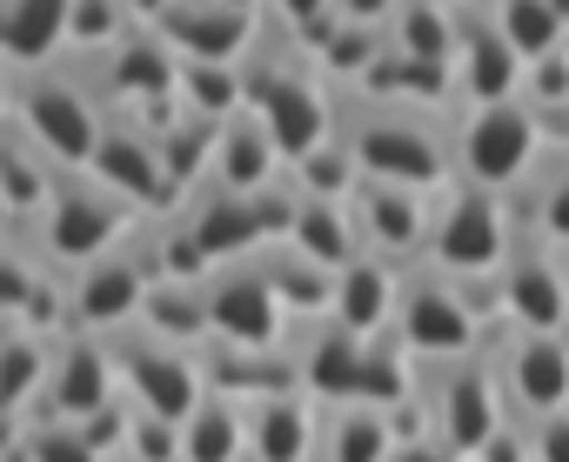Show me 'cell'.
<instances>
[{"label": "cell", "mask_w": 569, "mask_h": 462, "mask_svg": "<svg viewBox=\"0 0 569 462\" xmlns=\"http://www.w3.org/2000/svg\"><path fill=\"white\" fill-rule=\"evenodd\" d=\"M281 242H289L296 255H309L316 269H342V262H356L362 255V242H356V221H349V201H309V194H296V208H289V228H281Z\"/></svg>", "instance_id": "484cf974"}, {"label": "cell", "mask_w": 569, "mask_h": 462, "mask_svg": "<svg viewBox=\"0 0 569 462\" xmlns=\"http://www.w3.org/2000/svg\"><path fill=\"white\" fill-rule=\"evenodd\" d=\"M134 322H141V335H154V342H168V349H208V315H201V282H148V295H141V309H134Z\"/></svg>", "instance_id": "83f0119b"}, {"label": "cell", "mask_w": 569, "mask_h": 462, "mask_svg": "<svg viewBox=\"0 0 569 462\" xmlns=\"http://www.w3.org/2000/svg\"><path fill=\"white\" fill-rule=\"evenodd\" d=\"M201 315H208V342L221 349H281V335H289V315H281V302L268 295L254 255L241 262H221L201 275Z\"/></svg>", "instance_id": "30bf717a"}, {"label": "cell", "mask_w": 569, "mask_h": 462, "mask_svg": "<svg viewBox=\"0 0 569 462\" xmlns=\"http://www.w3.org/2000/svg\"><path fill=\"white\" fill-rule=\"evenodd\" d=\"M101 88H108V101L134 108L141 128H154L174 114V54L148 28H128L114 48H101Z\"/></svg>", "instance_id": "ac0fdd59"}, {"label": "cell", "mask_w": 569, "mask_h": 462, "mask_svg": "<svg viewBox=\"0 0 569 462\" xmlns=\"http://www.w3.org/2000/svg\"><path fill=\"white\" fill-rule=\"evenodd\" d=\"M0 14H8V0H0Z\"/></svg>", "instance_id": "11a10c76"}, {"label": "cell", "mask_w": 569, "mask_h": 462, "mask_svg": "<svg viewBox=\"0 0 569 462\" xmlns=\"http://www.w3.org/2000/svg\"><path fill=\"white\" fill-rule=\"evenodd\" d=\"M114 462H121V455H114Z\"/></svg>", "instance_id": "9f6ffc18"}, {"label": "cell", "mask_w": 569, "mask_h": 462, "mask_svg": "<svg viewBox=\"0 0 569 462\" xmlns=\"http://www.w3.org/2000/svg\"><path fill=\"white\" fill-rule=\"evenodd\" d=\"M128 28H134L128 0H68V41H74L81 54H101V48H114Z\"/></svg>", "instance_id": "74e56055"}, {"label": "cell", "mask_w": 569, "mask_h": 462, "mask_svg": "<svg viewBox=\"0 0 569 462\" xmlns=\"http://www.w3.org/2000/svg\"><path fill=\"white\" fill-rule=\"evenodd\" d=\"M469 462H529V429L502 415V422L476 442V455H469Z\"/></svg>", "instance_id": "7bdbcfd3"}, {"label": "cell", "mask_w": 569, "mask_h": 462, "mask_svg": "<svg viewBox=\"0 0 569 462\" xmlns=\"http://www.w3.org/2000/svg\"><path fill=\"white\" fill-rule=\"evenodd\" d=\"M549 14L562 21V34H569V0H549Z\"/></svg>", "instance_id": "f907efd6"}, {"label": "cell", "mask_w": 569, "mask_h": 462, "mask_svg": "<svg viewBox=\"0 0 569 462\" xmlns=\"http://www.w3.org/2000/svg\"><path fill=\"white\" fill-rule=\"evenodd\" d=\"M449 81H456V108L516 101V88H522V61H516V48L496 34V21H489L482 0L456 8V54H449Z\"/></svg>", "instance_id": "9a60e30c"}, {"label": "cell", "mask_w": 569, "mask_h": 462, "mask_svg": "<svg viewBox=\"0 0 569 462\" xmlns=\"http://www.w3.org/2000/svg\"><path fill=\"white\" fill-rule=\"evenodd\" d=\"M416 422L456 462L476 455V442L502 422V402H496V382H489L482 349L476 355H456V362H416Z\"/></svg>", "instance_id": "5b68a950"}, {"label": "cell", "mask_w": 569, "mask_h": 462, "mask_svg": "<svg viewBox=\"0 0 569 462\" xmlns=\"http://www.w3.org/2000/svg\"><path fill=\"white\" fill-rule=\"evenodd\" d=\"M382 41H389L396 54H409V61L449 68V54H456V14H442V8H422V0H396V14H389Z\"/></svg>", "instance_id": "836d02e7"}, {"label": "cell", "mask_w": 569, "mask_h": 462, "mask_svg": "<svg viewBox=\"0 0 569 462\" xmlns=\"http://www.w3.org/2000/svg\"><path fill=\"white\" fill-rule=\"evenodd\" d=\"M241 449L248 462H309L316 455V402L302 389H274L241 402Z\"/></svg>", "instance_id": "44dd1931"}, {"label": "cell", "mask_w": 569, "mask_h": 462, "mask_svg": "<svg viewBox=\"0 0 569 462\" xmlns=\"http://www.w3.org/2000/svg\"><path fill=\"white\" fill-rule=\"evenodd\" d=\"M48 194H54L48 161H41L21 134H0V201L14 208V221H21V214H41Z\"/></svg>", "instance_id": "8d00e7d4"}, {"label": "cell", "mask_w": 569, "mask_h": 462, "mask_svg": "<svg viewBox=\"0 0 569 462\" xmlns=\"http://www.w3.org/2000/svg\"><path fill=\"white\" fill-rule=\"evenodd\" d=\"M509 201L489 194V188H469V181H442L429 194V228H422V269L462 282V275H496L502 249H509Z\"/></svg>", "instance_id": "3957f363"}, {"label": "cell", "mask_w": 569, "mask_h": 462, "mask_svg": "<svg viewBox=\"0 0 569 462\" xmlns=\"http://www.w3.org/2000/svg\"><path fill=\"white\" fill-rule=\"evenodd\" d=\"M68 48V0H8L0 14V54L21 61V68H41Z\"/></svg>", "instance_id": "f546056e"}, {"label": "cell", "mask_w": 569, "mask_h": 462, "mask_svg": "<svg viewBox=\"0 0 569 462\" xmlns=\"http://www.w3.org/2000/svg\"><path fill=\"white\" fill-rule=\"evenodd\" d=\"M516 101H522L536 121H542V114H556V108L569 101V41H562L556 54H542V61H529V68H522Z\"/></svg>", "instance_id": "60d3db41"}, {"label": "cell", "mask_w": 569, "mask_h": 462, "mask_svg": "<svg viewBox=\"0 0 569 462\" xmlns=\"http://www.w3.org/2000/svg\"><path fill=\"white\" fill-rule=\"evenodd\" d=\"M174 61H214V68H241L254 34H261V14H241V8H221V0H161V14L141 21Z\"/></svg>", "instance_id": "4fadbf2b"}, {"label": "cell", "mask_w": 569, "mask_h": 462, "mask_svg": "<svg viewBox=\"0 0 569 462\" xmlns=\"http://www.w3.org/2000/svg\"><path fill=\"white\" fill-rule=\"evenodd\" d=\"M254 269H261L268 295L281 302V315H289V322H316V315H329V289H336V275L316 269L309 255H296L289 242H261V249H254Z\"/></svg>", "instance_id": "4316f807"}, {"label": "cell", "mask_w": 569, "mask_h": 462, "mask_svg": "<svg viewBox=\"0 0 569 462\" xmlns=\"http://www.w3.org/2000/svg\"><path fill=\"white\" fill-rule=\"evenodd\" d=\"M389 14H396V0H329V21H336V28H369V34H382Z\"/></svg>", "instance_id": "ee69618b"}, {"label": "cell", "mask_w": 569, "mask_h": 462, "mask_svg": "<svg viewBox=\"0 0 569 462\" xmlns=\"http://www.w3.org/2000/svg\"><path fill=\"white\" fill-rule=\"evenodd\" d=\"M0 462H28V449H21V435H8V442H0Z\"/></svg>", "instance_id": "c3c4849f"}, {"label": "cell", "mask_w": 569, "mask_h": 462, "mask_svg": "<svg viewBox=\"0 0 569 462\" xmlns=\"http://www.w3.org/2000/svg\"><path fill=\"white\" fill-rule=\"evenodd\" d=\"M148 282H154L148 249L121 242V249L94 255V262L74 275V289H68V322H74L81 335H121V329H134V309H141V295H148Z\"/></svg>", "instance_id": "5bb4252c"}, {"label": "cell", "mask_w": 569, "mask_h": 462, "mask_svg": "<svg viewBox=\"0 0 569 462\" xmlns=\"http://www.w3.org/2000/svg\"><path fill=\"white\" fill-rule=\"evenodd\" d=\"M148 134H154V161H161V174H168V194L188 201V194L208 181L214 128H208V121H188V114H168V121H154Z\"/></svg>", "instance_id": "4dcf8cb0"}, {"label": "cell", "mask_w": 569, "mask_h": 462, "mask_svg": "<svg viewBox=\"0 0 569 462\" xmlns=\"http://www.w3.org/2000/svg\"><path fill=\"white\" fill-rule=\"evenodd\" d=\"M121 402V382H114V355L101 335H68L54 355H48V382H41V415L48 422H94L101 409Z\"/></svg>", "instance_id": "2e32d148"}, {"label": "cell", "mask_w": 569, "mask_h": 462, "mask_svg": "<svg viewBox=\"0 0 569 462\" xmlns=\"http://www.w3.org/2000/svg\"><path fill=\"white\" fill-rule=\"evenodd\" d=\"M128 14H134V21H154V14H161V0H128Z\"/></svg>", "instance_id": "7dc6e473"}, {"label": "cell", "mask_w": 569, "mask_h": 462, "mask_svg": "<svg viewBox=\"0 0 569 462\" xmlns=\"http://www.w3.org/2000/svg\"><path fill=\"white\" fill-rule=\"evenodd\" d=\"M389 442H396V415H382L369 402H322L309 462H382Z\"/></svg>", "instance_id": "d4e9b609"}, {"label": "cell", "mask_w": 569, "mask_h": 462, "mask_svg": "<svg viewBox=\"0 0 569 462\" xmlns=\"http://www.w3.org/2000/svg\"><path fill=\"white\" fill-rule=\"evenodd\" d=\"M522 429H529V462H569V409H549Z\"/></svg>", "instance_id": "b9f144b4"}, {"label": "cell", "mask_w": 569, "mask_h": 462, "mask_svg": "<svg viewBox=\"0 0 569 462\" xmlns=\"http://www.w3.org/2000/svg\"><path fill=\"white\" fill-rule=\"evenodd\" d=\"M14 121H21L28 148L54 168H88V154L101 141V108L74 81H28L14 101Z\"/></svg>", "instance_id": "7c38bea8"}, {"label": "cell", "mask_w": 569, "mask_h": 462, "mask_svg": "<svg viewBox=\"0 0 569 462\" xmlns=\"http://www.w3.org/2000/svg\"><path fill=\"white\" fill-rule=\"evenodd\" d=\"M114 455H121V462H174V455H181V449H174V422H161V415L121 402V449H114Z\"/></svg>", "instance_id": "ab89813d"}, {"label": "cell", "mask_w": 569, "mask_h": 462, "mask_svg": "<svg viewBox=\"0 0 569 462\" xmlns=\"http://www.w3.org/2000/svg\"><path fill=\"white\" fill-rule=\"evenodd\" d=\"M382 462H456V455H449L429 429H402V435L389 442V455H382Z\"/></svg>", "instance_id": "f6af8a7d"}, {"label": "cell", "mask_w": 569, "mask_h": 462, "mask_svg": "<svg viewBox=\"0 0 569 462\" xmlns=\"http://www.w3.org/2000/svg\"><path fill=\"white\" fill-rule=\"evenodd\" d=\"M174 114L221 128L228 114H241V68H214V61H174Z\"/></svg>", "instance_id": "d6a6232c"}, {"label": "cell", "mask_w": 569, "mask_h": 462, "mask_svg": "<svg viewBox=\"0 0 569 462\" xmlns=\"http://www.w3.org/2000/svg\"><path fill=\"white\" fill-rule=\"evenodd\" d=\"M349 221H356V242L362 255L409 269L422 255V228H429V194L396 188V181H356L349 194Z\"/></svg>", "instance_id": "e0dca14e"}, {"label": "cell", "mask_w": 569, "mask_h": 462, "mask_svg": "<svg viewBox=\"0 0 569 462\" xmlns=\"http://www.w3.org/2000/svg\"><path fill=\"white\" fill-rule=\"evenodd\" d=\"M389 335L402 342V355H409V362H456V355H476L489 329L462 309V295H456V282H449V275H436V269L409 262V269L396 275Z\"/></svg>", "instance_id": "8992f818"}, {"label": "cell", "mask_w": 569, "mask_h": 462, "mask_svg": "<svg viewBox=\"0 0 569 462\" xmlns=\"http://www.w3.org/2000/svg\"><path fill=\"white\" fill-rule=\"evenodd\" d=\"M396 275H402V269H389V262H376V255L342 262V269H336V289H329V322L349 329L356 342L382 335V329H389V309H396Z\"/></svg>", "instance_id": "603a6c76"}, {"label": "cell", "mask_w": 569, "mask_h": 462, "mask_svg": "<svg viewBox=\"0 0 569 462\" xmlns=\"http://www.w3.org/2000/svg\"><path fill=\"white\" fill-rule=\"evenodd\" d=\"M128 228H134V208H128V201H114V194L94 188V181H68V188H54L48 208H41V249H48L54 262H68V269H88L94 255L121 249Z\"/></svg>", "instance_id": "8fae6325"}, {"label": "cell", "mask_w": 569, "mask_h": 462, "mask_svg": "<svg viewBox=\"0 0 569 462\" xmlns=\"http://www.w3.org/2000/svg\"><path fill=\"white\" fill-rule=\"evenodd\" d=\"M536 128H542V148H556V154H569V101H562L556 114H542Z\"/></svg>", "instance_id": "bcb514c9"}, {"label": "cell", "mask_w": 569, "mask_h": 462, "mask_svg": "<svg viewBox=\"0 0 569 462\" xmlns=\"http://www.w3.org/2000/svg\"><path fill=\"white\" fill-rule=\"evenodd\" d=\"M14 435H21L28 462H108V455L88 442V429H74V422H48V415H34V422L14 429Z\"/></svg>", "instance_id": "f35d334b"}, {"label": "cell", "mask_w": 569, "mask_h": 462, "mask_svg": "<svg viewBox=\"0 0 569 462\" xmlns=\"http://www.w3.org/2000/svg\"><path fill=\"white\" fill-rule=\"evenodd\" d=\"M281 181H289L296 194H309V201H349L356 194V161H349V148L329 134V141H316L309 154H296L289 168H281Z\"/></svg>", "instance_id": "d590c367"}, {"label": "cell", "mask_w": 569, "mask_h": 462, "mask_svg": "<svg viewBox=\"0 0 569 462\" xmlns=\"http://www.w3.org/2000/svg\"><path fill=\"white\" fill-rule=\"evenodd\" d=\"M449 134V174L469 181V188H489V194H516L522 174L536 168L542 154V128L522 101H489V108H456L442 121Z\"/></svg>", "instance_id": "277c9868"}, {"label": "cell", "mask_w": 569, "mask_h": 462, "mask_svg": "<svg viewBox=\"0 0 569 462\" xmlns=\"http://www.w3.org/2000/svg\"><path fill=\"white\" fill-rule=\"evenodd\" d=\"M108 355H114L121 402H134V409H148V415H161V422H181V415L208 395L194 349H168V342H154V335H141V329H121V335L108 342Z\"/></svg>", "instance_id": "ba28073f"}, {"label": "cell", "mask_w": 569, "mask_h": 462, "mask_svg": "<svg viewBox=\"0 0 569 462\" xmlns=\"http://www.w3.org/2000/svg\"><path fill=\"white\" fill-rule=\"evenodd\" d=\"M329 134L349 148L362 181H396V188H416V194H436L449 181V134H442L436 114L382 108V101H362V94L336 88Z\"/></svg>", "instance_id": "7a4b0ae2"}, {"label": "cell", "mask_w": 569, "mask_h": 462, "mask_svg": "<svg viewBox=\"0 0 569 462\" xmlns=\"http://www.w3.org/2000/svg\"><path fill=\"white\" fill-rule=\"evenodd\" d=\"M0 108H8V81H0Z\"/></svg>", "instance_id": "db71d44e"}, {"label": "cell", "mask_w": 569, "mask_h": 462, "mask_svg": "<svg viewBox=\"0 0 569 462\" xmlns=\"http://www.w3.org/2000/svg\"><path fill=\"white\" fill-rule=\"evenodd\" d=\"M281 355L296 369V389L322 409V402H356V382H362V342L349 329H336L329 315L316 322H289L281 335Z\"/></svg>", "instance_id": "d6986e66"}, {"label": "cell", "mask_w": 569, "mask_h": 462, "mask_svg": "<svg viewBox=\"0 0 569 462\" xmlns=\"http://www.w3.org/2000/svg\"><path fill=\"white\" fill-rule=\"evenodd\" d=\"M221 8H241V14H261V0H221Z\"/></svg>", "instance_id": "816d5d0a"}, {"label": "cell", "mask_w": 569, "mask_h": 462, "mask_svg": "<svg viewBox=\"0 0 569 462\" xmlns=\"http://www.w3.org/2000/svg\"><path fill=\"white\" fill-rule=\"evenodd\" d=\"M562 289H569V255H562Z\"/></svg>", "instance_id": "f5cc1de1"}, {"label": "cell", "mask_w": 569, "mask_h": 462, "mask_svg": "<svg viewBox=\"0 0 569 462\" xmlns=\"http://www.w3.org/2000/svg\"><path fill=\"white\" fill-rule=\"evenodd\" d=\"M241 108L268 128L281 168L296 154H309L316 141H329V114H336V88L316 74L309 48L296 34H254L248 61H241Z\"/></svg>", "instance_id": "6da1fadb"}, {"label": "cell", "mask_w": 569, "mask_h": 462, "mask_svg": "<svg viewBox=\"0 0 569 462\" xmlns=\"http://www.w3.org/2000/svg\"><path fill=\"white\" fill-rule=\"evenodd\" d=\"M274 181H281V154H274L268 128L248 108L228 114L214 128V148H208V188H221V194H261Z\"/></svg>", "instance_id": "7402d4cb"}, {"label": "cell", "mask_w": 569, "mask_h": 462, "mask_svg": "<svg viewBox=\"0 0 569 462\" xmlns=\"http://www.w3.org/2000/svg\"><path fill=\"white\" fill-rule=\"evenodd\" d=\"M482 362L496 382V402L509 422H536L549 409H569V349L562 329L556 335H529V329H489L482 335Z\"/></svg>", "instance_id": "52a82bcc"}, {"label": "cell", "mask_w": 569, "mask_h": 462, "mask_svg": "<svg viewBox=\"0 0 569 462\" xmlns=\"http://www.w3.org/2000/svg\"><path fill=\"white\" fill-rule=\"evenodd\" d=\"M41 382H48V349L34 329H8L0 335V429H21V409L41 402Z\"/></svg>", "instance_id": "1f68e13d"}, {"label": "cell", "mask_w": 569, "mask_h": 462, "mask_svg": "<svg viewBox=\"0 0 569 462\" xmlns=\"http://www.w3.org/2000/svg\"><path fill=\"white\" fill-rule=\"evenodd\" d=\"M8 235H14V208H8V201H0V242H8Z\"/></svg>", "instance_id": "681fc988"}, {"label": "cell", "mask_w": 569, "mask_h": 462, "mask_svg": "<svg viewBox=\"0 0 569 462\" xmlns=\"http://www.w3.org/2000/svg\"><path fill=\"white\" fill-rule=\"evenodd\" d=\"M88 181L108 188V194L128 201V208H174L168 174H161V161H154V134H148L141 121H101V141H94V154H88Z\"/></svg>", "instance_id": "ffe728a7"}, {"label": "cell", "mask_w": 569, "mask_h": 462, "mask_svg": "<svg viewBox=\"0 0 569 462\" xmlns=\"http://www.w3.org/2000/svg\"><path fill=\"white\" fill-rule=\"evenodd\" d=\"M509 214L529 228V235L556 255H569V154L542 148L536 168L522 174V188L509 194Z\"/></svg>", "instance_id": "cb8c5ba5"}, {"label": "cell", "mask_w": 569, "mask_h": 462, "mask_svg": "<svg viewBox=\"0 0 569 462\" xmlns=\"http://www.w3.org/2000/svg\"><path fill=\"white\" fill-rule=\"evenodd\" d=\"M174 462H248V449H241V402H228V395H201L181 422H174Z\"/></svg>", "instance_id": "f1b7e54d"}, {"label": "cell", "mask_w": 569, "mask_h": 462, "mask_svg": "<svg viewBox=\"0 0 569 462\" xmlns=\"http://www.w3.org/2000/svg\"><path fill=\"white\" fill-rule=\"evenodd\" d=\"M489 8V21H496V34L516 48V61L529 68V61H542V54H556L569 34H562V21L549 14V0H482Z\"/></svg>", "instance_id": "e575fe53"}, {"label": "cell", "mask_w": 569, "mask_h": 462, "mask_svg": "<svg viewBox=\"0 0 569 462\" xmlns=\"http://www.w3.org/2000/svg\"><path fill=\"white\" fill-rule=\"evenodd\" d=\"M516 221V214H509ZM496 315L502 329H529V335H556L569 322V289H562V255L542 249L529 228H509V249L496 262Z\"/></svg>", "instance_id": "9c48e42d"}]
</instances>
